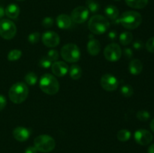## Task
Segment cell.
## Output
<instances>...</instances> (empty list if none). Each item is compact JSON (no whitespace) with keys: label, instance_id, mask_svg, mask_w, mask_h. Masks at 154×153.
<instances>
[{"label":"cell","instance_id":"obj_21","mask_svg":"<svg viewBox=\"0 0 154 153\" xmlns=\"http://www.w3.org/2000/svg\"><path fill=\"white\" fill-rule=\"evenodd\" d=\"M69 75L73 80H78L82 76V69L78 64H72L69 69Z\"/></svg>","mask_w":154,"mask_h":153},{"label":"cell","instance_id":"obj_15","mask_svg":"<svg viewBox=\"0 0 154 153\" xmlns=\"http://www.w3.org/2000/svg\"><path fill=\"white\" fill-rule=\"evenodd\" d=\"M72 20L67 14H60L57 17V25L61 29H68L72 26Z\"/></svg>","mask_w":154,"mask_h":153},{"label":"cell","instance_id":"obj_31","mask_svg":"<svg viewBox=\"0 0 154 153\" xmlns=\"http://www.w3.org/2000/svg\"><path fill=\"white\" fill-rule=\"evenodd\" d=\"M47 57H48L51 62H57V60L59 59L60 54H59L58 51L56 50H51L48 52Z\"/></svg>","mask_w":154,"mask_h":153},{"label":"cell","instance_id":"obj_34","mask_svg":"<svg viewBox=\"0 0 154 153\" xmlns=\"http://www.w3.org/2000/svg\"><path fill=\"white\" fill-rule=\"evenodd\" d=\"M123 53V56L126 57V58L129 59V58H132L133 56V52H132V49L130 48H125L123 50V51L122 52V54Z\"/></svg>","mask_w":154,"mask_h":153},{"label":"cell","instance_id":"obj_14","mask_svg":"<svg viewBox=\"0 0 154 153\" xmlns=\"http://www.w3.org/2000/svg\"><path fill=\"white\" fill-rule=\"evenodd\" d=\"M13 136L14 139L19 142H24L29 139L30 132L28 129L24 127H17L14 129Z\"/></svg>","mask_w":154,"mask_h":153},{"label":"cell","instance_id":"obj_18","mask_svg":"<svg viewBox=\"0 0 154 153\" xmlns=\"http://www.w3.org/2000/svg\"><path fill=\"white\" fill-rule=\"evenodd\" d=\"M5 15L11 19H17L20 14V8L16 4H10L5 9Z\"/></svg>","mask_w":154,"mask_h":153},{"label":"cell","instance_id":"obj_41","mask_svg":"<svg viewBox=\"0 0 154 153\" xmlns=\"http://www.w3.org/2000/svg\"><path fill=\"white\" fill-rule=\"evenodd\" d=\"M150 129H151L152 131L154 133V118H153V119H152V121L150 122Z\"/></svg>","mask_w":154,"mask_h":153},{"label":"cell","instance_id":"obj_43","mask_svg":"<svg viewBox=\"0 0 154 153\" xmlns=\"http://www.w3.org/2000/svg\"><path fill=\"white\" fill-rule=\"evenodd\" d=\"M114 1H120V0H114Z\"/></svg>","mask_w":154,"mask_h":153},{"label":"cell","instance_id":"obj_9","mask_svg":"<svg viewBox=\"0 0 154 153\" xmlns=\"http://www.w3.org/2000/svg\"><path fill=\"white\" fill-rule=\"evenodd\" d=\"M100 84L102 88L105 89V91L112 92L117 89L119 85V82L118 80L114 75L106 74L101 77Z\"/></svg>","mask_w":154,"mask_h":153},{"label":"cell","instance_id":"obj_8","mask_svg":"<svg viewBox=\"0 0 154 153\" xmlns=\"http://www.w3.org/2000/svg\"><path fill=\"white\" fill-rule=\"evenodd\" d=\"M105 58L109 62H117L122 56V50L117 44L111 43L104 50Z\"/></svg>","mask_w":154,"mask_h":153},{"label":"cell","instance_id":"obj_5","mask_svg":"<svg viewBox=\"0 0 154 153\" xmlns=\"http://www.w3.org/2000/svg\"><path fill=\"white\" fill-rule=\"evenodd\" d=\"M34 146L38 152L48 153L54 149L56 142L52 136L47 134H42L36 136L34 140Z\"/></svg>","mask_w":154,"mask_h":153},{"label":"cell","instance_id":"obj_23","mask_svg":"<svg viewBox=\"0 0 154 153\" xmlns=\"http://www.w3.org/2000/svg\"><path fill=\"white\" fill-rule=\"evenodd\" d=\"M117 137L121 142H126L130 139L131 132L127 129H122L117 132Z\"/></svg>","mask_w":154,"mask_h":153},{"label":"cell","instance_id":"obj_29","mask_svg":"<svg viewBox=\"0 0 154 153\" xmlns=\"http://www.w3.org/2000/svg\"><path fill=\"white\" fill-rule=\"evenodd\" d=\"M41 38L40 33L38 32H35L31 33V34H29L28 36V40L29 42H30L31 44H37Z\"/></svg>","mask_w":154,"mask_h":153},{"label":"cell","instance_id":"obj_1","mask_svg":"<svg viewBox=\"0 0 154 153\" xmlns=\"http://www.w3.org/2000/svg\"><path fill=\"white\" fill-rule=\"evenodd\" d=\"M120 23L127 29H135L138 28L142 22V16L141 14L134 10H128L121 15L120 18L116 21Z\"/></svg>","mask_w":154,"mask_h":153},{"label":"cell","instance_id":"obj_19","mask_svg":"<svg viewBox=\"0 0 154 153\" xmlns=\"http://www.w3.org/2000/svg\"><path fill=\"white\" fill-rule=\"evenodd\" d=\"M125 2L129 7L135 9H141L147 5L149 0H125Z\"/></svg>","mask_w":154,"mask_h":153},{"label":"cell","instance_id":"obj_25","mask_svg":"<svg viewBox=\"0 0 154 153\" xmlns=\"http://www.w3.org/2000/svg\"><path fill=\"white\" fill-rule=\"evenodd\" d=\"M25 81L29 86L35 85L36 82H38L37 75L34 72H29L25 76Z\"/></svg>","mask_w":154,"mask_h":153},{"label":"cell","instance_id":"obj_40","mask_svg":"<svg viewBox=\"0 0 154 153\" xmlns=\"http://www.w3.org/2000/svg\"><path fill=\"white\" fill-rule=\"evenodd\" d=\"M147 152H148V153H154V143L150 146Z\"/></svg>","mask_w":154,"mask_h":153},{"label":"cell","instance_id":"obj_42","mask_svg":"<svg viewBox=\"0 0 154 153\" xmlns=\"http://www.w3.org/2000/svg\"><path fill=\"white\" fill-rule=\"evenodd\" d=\"M17 1H25V0H17Z\"/></svg>","mask_w":154,"mask_h":153},{"label":"cell","instance_id":"obj_39","mask_svg":"<svg viewBox=\"0 0 154 153\" xmlns=\"http://www.w3.org/2000/svg\"><path fill=\"white\" fill-rule=\"evenodd\" d=\"M5 14V9L2 6H0V20L4 16Z\"/></svg>","mask_w":154,"mask_h":153},{"label":"cell","instance_id":"obj_13","mask_svg":"<svg viewBox=\"0 0 154 153\" xmlns=\"http://www.w3.org/2000/svg\"><path fill=\"white\" fill-rule=\"evenodd\" d=\"M51 70L55 76L62 77L64 76L69 71V66L66 62L62 61L54 62L51 64Z\"/></svg>","mask_w":154,"mask_h":153},{"label":"cell","instance_id":"obj_17","mask_svg":"<svg viewBox=\"0 0 154 153\" xmlns=\"http://www.w3.org/2000/svg\"><path fill=\"white\" fill-rule=\"evenodd\" d=\"M143 70V64L138 58L131 60L129 64V70L132 75H138Z\"/></svg>","mask_w":154,"mask_h":153},{"label":"cell","instance_id":"obj_20","mask_svg":"<svg viewBox=\"0 0 154 153\" xmlns=\"http://www.w3.org/2000/svg\"><path fill=\"white\" fill-rule=\"evenodd\" d=\"M105 14L106 16L112 20H116L119 16V10L114 5H108L105 8Z\"/></svg>","mask_w":154,"mask_h":153},{"label":"cell","instance_id":"obj_38","mask_svg":"<svg viewBox=\"0 0 154 153\" xmlns=\"http://www.w3.org/2000/svg\"><path fill=\"white\" fill-rule=\"evenodd\" d=\"M108 38L111 40H115L117 38V32L115 31H111L108 33Z\"/></svg>","mask_w":154,"mask_h":153},{"label":"cell","instance_id":"obj_10","mask_svg":"<svg viewBox=\"0 0 154 153\" xmlns=\"http://www.w3.org/2000/svg\"><path fill=\"white\" fill-rule=\"evenodd\" d=\"M90 11L84 6H78L72 10L71 18L75 23L81 24L86 22L89 17Z\"/></svg>","mask_w":154,"mask_h":153},{"label":"cell","instance_id":"obj_36","mask_svg":"<svg viewBox=\"0 0 154 153\" xmlns=\"http://www.w3.org/2000/svg\"><path fill=\"white\" fill-rule=\"evenodd\" d=\"M6 104H7V100H6L5 97L2 94H0V111L2 110L5 107Z\"/></svg>","mask_w":154,"mask_h":153},{"label":"cell","instance_id":"obj_35","mask_svg":"<svg viewBox=\"0 0 154 153\" xmlns=\"http://www.w3.org/2000/svg\"><path fill=\"white\" fill-rule=\"evenodd\" d=\"M132 46L137 50H141L143 47H144V44H143L142 42L140 40H136L133 42L132 44Z\"/></svg>","mask_w":154,"mask_h":153},{"label":"cell","instance_id":"obj_3","mask_svg":"<svg viewBox=\"0 0 154 153\" xmlns=\"http://www.w3.org/2000/svg\"><path fill=\"white\" fill-rule=\"evenodd\" d=\"M39 86L43 92L50 95L56 94L60 90V83L58 80L51 74H45L41 77Z\"/></svg>","mask_w":154,"mask_h":153},{"label":"cell","instance_id":"obj_4","mask_svg":"<svg viewBox=\"0 0 154 153\" xmlns=\"http://www.w3.org/2000/svg\"><path fill=\"white\" fill-rule=\"evenodd\" d=\"M110 22L105 16L96 14L92 16L88 22L89 30L94 34H102L109 28Z\"/></svg>","mask_w":154,"mask_h":153},{"label":"cell","instance_id":"obj_16","mask_svg":"<svg viewBox=\"0 0 154 153\" xmlns=\"http://www.w3.org/2000/svg\"><path fill=\"white\" fill-rule=\"evenodd\" d=\"M101 50V44L97 39L91 38L87 43V51L91 56H97Z\"/></svg>","mask_w":154,"mask_h":153},{"label":"cell","instance_id":"obj_12","mask_svg":"<svg viewBox=\"0 0 154 153\" xmlns=\"http://www.w3.org/2000/svg\"><path fill=\"white\" fill-rule=\"evenodd\" d=\"M42 40L46 46L54 48L59 45L60 42V38L55 32L48 31L42 34Z\"/></svg>","mask_w":154,"mask_h":153},{"label":"cell","instance_id":"obj_11","mask_svg":"<svg viewBox=\"0 0 154 153\" xmlns=\"http://www.w3.org/2000/svg\"><path fill=\"white\" fill-rule=\"evenodd\" d=\"M135 142L141 146H146L150 144L153 139V134L146 129H138L135 132Z\"/></svg>","mask_w":154,"mask_h":153},{"label":"cell","instance_id":"obj_32","mask_svg":"<svg viewBox=\"0 0 154 153\" xmlns=\"http://www.w3.org/2000/svg\"><path fill=\"white\" fill-rule=\"evenodd\" d=\"M145 47L148 52L154 53V37L150 38L147 40V41L146 42Z\"/></svg>","mask_w":154,"mask_h":153},{"label":"cell","instance_id":"obj_37","mask_svg":"<svg viewBox=\"0 0 154 153\" xmlns=\"http://www.w3.org/2000/svg\"><path fill=\"white\" fill-rule=\"evenodd\" d=\"M38 150L35 146H29L26 148L25 153H37Z\"/></svg>","mask_w":154,"mask_h":153},{"label":"cell","instance_id":"obj_6","mask_svg":"<svg viewBox=\"0 0 154 153\" xmlns=\"http://www.w3.org/2000/svg\"><path fill=\"white\" fill-rule=\"evenodd\" d=\"M60 53L62 58L68 62H77L81 58L79 48L75 44H67L64 45L60 50Z\"/></svg>","mask_w":154,"mask_h":153},{"label":"cell","instance_id":"obj_7","mask_svg":"<svg viewBox=\"0 0 154 153\" xmlns=\"http://www.w3.org/2000/svg\"><path fill=\"white\" fill-rule=\"evenodd\" d=\"M17 33V26L14 22L8 19L0 20V36L5 40L14 38Z\"/></svg>","mask_w":154,"mask_h":153},{"label":"cell","instance_id":"obj_27","mask_svg":"<svg viewBox=\"0 0 154 153\" xmlns=\"http://www.w3.org/2000/svg\"><path fill=\"white\" fill-rule=\"evenodd\" d=\"M120 92H121L122 95L124 96V97L129 98L132 96L134 93V90L132 86L124 85L122 86L121 89H120Z\"/></svg>","mask_w":154,"mask_h":153},{"label":"cell","instance_id":"obj_30","mask_svg":"<svg viewBox=\"0 0 154 153\" xmlns=\"http://www.w3.org/2000/svg\"><path fill=\"white\" fill-rule=\"evenodd\" d=\"M51 64H52V62L47 56L42 58L38 62V65L43 68H49L50 67H51Z\"/></svg>","mask_w":154,"mask_h":153},{"label":"cell","instance_id":"obj_2","mask_svg":"<svg viewBox=\"0 0 154 153\" xmlns=\"http://www.w3.org/2000/svg\"><path fill=\"white\" fill-rule=\"evenodd\" d=\"M29 94V88L23 82H15L11 86L8 92L9 98L13 103L21 104L25 101Z\"/></svg>","mask_w":154,"mask_h":153},{"label":"cell","instance_id":"obj_26","mask_svg":"<svg viewBox=\"0 0 154 153\" xmlns=\"http://www.w3.org/2000/svg\"><path fill=\"white\" fill-rule=\"evenodd\" d=\"M22 56V51L20 50H12L8 54V59L9 61H17Z\"/></svg>","mask_w":154,"mask_h":153},{"label":"cell","instance_id":"obj_22","mask_svg":"<svg viewBox=\"0 0 154 153\" xmlns=\"http://www.w3.org/2000/svg\"><path fill=\"white\" fill-rule=\"evenodd\" d=\"M119 40H120V44L123 46H126L129 45V44L132 43V40H133V35L129 32H123L120 34L119 37Z\"/></svg>","mask_w":154,"mask_h":153},{"label":"cell","instance_id":"obj_33","mask_svg":"<svg viewBox=\"0 0 154 153\" xmlns=\"http://www.w3.org/2000/svg\"><path fill=\"white\" fill-rule=\"evenodd\" d=\"M42 24L45 28H51V27L54 25V19H53L52 17H50V16H46V17L44 18V20H42Z\"/></svg>","mask_w":154,"mask_h":153},{"label":"cell","instance_id":"obj_28","mask_svg":"<svg viewBox=\"0 0 154 153\" xmlns=\"http://www.w3.org/2000/svg\"><path fill=\"white\" fill-rule=\"evenodd\" d=\"M136 116L138 120H140V121L145 122L149 120V118H150V114L147 110H140L137 112Z\"/></svg>","mask_w":154,"mask_h":153},{"label":"cell","instance_id":"obj_24","mask_svg":"<svg viewBox=\"0 0 154 153\" xmlns=\"http://www.w3.org/2000/svg\"><path fill=\"white\" fill-rule=\"evenodd\" d=\"M86 6H87L86 8L88 9L89 11L92 12V13H96V12L99 11V8H100L99 3L94 0H87Z\"/></svg>","mask_w":154,"mask_h":153}]
</instances>
